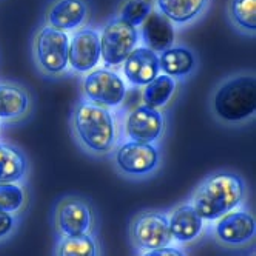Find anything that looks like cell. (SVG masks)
<instances>
[{
    "label": "cell",
    "mask_w": 256,
    "mask_h": 256,
    "mask_svg": "<svg viewBox=\"0 0 256 256\" xmlns=\"http://www.w3.org/2000/svg\"><path fill=\"white\" fill-rule=\"evenodd\" d=\"M246 196L244 180L232 173H219L206 179L193 196V208L207 221H214L234 210Z\"/></svg>",
    "instance_id": "obj_1"
},
{
    "label": "cell",
    "mask_w": 256,
    "mask_h": 256,
    "mask_svg": "<svg viewBox=\"0 0 256 256\" xmlns=\"http://www.w3.org/2000/svg\"><path fill=\"white\" fill-rule=\"evenodd\" d=\"M74 128L85 147L94 153H106L113 148L116 128L112 113L102 105L82 102L74 112Z\"/></svg>",
    "instance_id": "obj_2"
},
{
    "label": "cell",
    "mask_w": 256,
    "mask_h": 256,
    "mask_svg": "<svg viewBox=\"0 0 256 256\" xmlns=\"http://www.w3.org/2000/svg\"><path fill=\"white\" fill-rule=\"evenodd\" d=\"M219 119L227 122H241L254 114L256 82L252 76L230 79L216 91L213 100Z\"/></svg>",
    "instance_id": "obj_3"
},
{
    "label": "cell",
    "mask_w": 256,
    "mask_h": 256,
    "mask_svg": "<svg viewBox=\"0 0 256 256\" xmlns=\"http://www.w3.org/2000/svg\"><path fill=\"white\" fill-rule=\"evenodd\" d=\"M138 44V30L122 19L110 22L100 38V56L106 66L124 64Z\"/></svg>",
    "instance_id": "obj_4"
},
{
    "label": "cell",
    "mask_w": 256,
    "mask_h": 256,
    "mask_svg": "<svg viewBox=\"0 0 256 256\" xmlns=\"http://www.w3.org/2000/svg\"><path fill=\"white\" fill-rule=\"evenodd\" d=\"M132 240L140 250L167 247L173 240L167 216L158 212L140 213L132 224Z\"/></svg>",
    "instance_id": "obj_5"
},
{
    "label": "cell",
    "mask_w": 256,
    "mask_h": 256,
    "mask_svg": "<svg viewBox=\"0 0 256 256\" xmlns=\"http://www.w3.org/2000/svg\"><path fill=\"white\" fill-rule=\"evenodd\" d=\"M68 36L51 26L44 28L36 39V56L40 66L51 74H59L65 71L68 66Z\"/></svg>",
    "instance_id": "obj_6"
},
{
    "label": "cell",
    "mask_w": 256,
    "mask_h": 256,
    "mask_svg": "<svg viewBox=\"0 0 256 256\" xmlns=\"http://www.w3.org/2000/svg\"><path fill=\"white\" fill-rule=\"evenodd\" d=\"M84 91L91 102L102 106H118L126 96L124 80L108 70L90 72L84 80Z\"/></svg>",
    "instance_id": "obj_7"
},
{
    "label": "cell",
    "mask_w": 256,
    "mask_h": 256,
    "mask_svg": "<svg viewBox=\"0 0 256 256\" xmlns=\"http://www.w3.org/2000/svg\"><path fill=\"white\" fill-rule=\"evenodd\" d=\"M93 224V212L86 200L70 196L60 200L56 210V226L64 236L86 234Z\"/></svg>",
    "instance_id": "obj_8"
},
{
    "label": "cell",
    "mask_w": 256,
    "mask_h": 256,
    "mask_svg": "<svg viewBox=\"0 0 256 256\" xmlns=\"http://www.w3.org/2000/svg\"><path fill=\"white\" fill-rule=\"evenodd\" d=\"M118 167L126 174H148L159 164V153L152 144L128 142L116 153Z\"/></svg>",
    "instance_id": "obj_9"
},
{
    "label": "cell",
    "mask_w": 256,
    "mask_h": 256,
    "mask_svg": "<svg viewBox=\"0 0 256 256\" xmlns=\"http://www.w3.org/2000/svg\"><path fill=\"white\" fill-rule=\"evenodd\" d=\"M100 59V38L93 30H82L70 42L68 64L74 71L88 72Z\"/></svg>",
    "instance_id": "obj_10"
},
{
    "label": "cell",
    "mask_w": 256,
    "mask_h": 256,
    "mask_svg": "<svg viewBox=\"0 0 256 256\" xmlns=\"http://www.w3.org/2000/svg\"><path fill=\"white\" fill-rule=\"evenodd\" d=\"M164 132V118L154 108L138 106L126 119V134L133 142L152 144Z\"/></svg>",
    "instance_id": "obj_11"
},
{
    "label": "cell",
    "mask_w": 256,
    "mask_h": 256,
    "mask_svg": "<svg viewBox=\"0 0 256 256\" xmlns=\"http://www.w3.org/2000/svg\"><path fill=\"white\" fill-rule=\"evenodd\" d=\"M256 224L252 214L246 212H228L221 216L216 226L218 240L228 246H242L254 236Z\"/></svg>",
    "instance_id": "obj_12"
},
{
    "label": "cell",
    "mask_w": 256,
    "mask_h": 256,
    "mask_svg": "<svg viewBox=\"0 0 256 256\" xmlns=\"http://www.w3.org/2000/svg\"><path fill=\"white\" fill-rule=\"evenodd\" d=\"M124 72L126 79L136 86L148 85L159 76V58L148 48H134L124 60Z\"/></svg>",
    "instance_id": "obj_13"
},
{
    "label": "cell",
    "mask_w": 256,
    "mask_h": 256,
    "mask_svg": "<svg viewBox=\"0 0 256 256\" xmlns=\"http://www.w3.org/2000/svg\"><path fill=\"white\" fill-rule=\"evenodd\" d=\"M142 38L145 48L154 52H164L174 42L173 24L162 12H152L142 24Z\"/></svg>",
    "instance_id": "obj_14"
},
{
    "label": "cell",
    "mask_w": 256,
    "mask_h": 256,
    "mask_svg": "<svg viewBox=\"0 0 256 256\" xmlns=\"http://www.w3.org/2000/svg\"><path fill=\"white\" fill-rule=\"evenodd\" d=\"M88 12L84 0H59L48 12L50 26L59 31L74 30L80 26Z\"/></svg>",
    "instance_id": "obj_15"
},
{
    "label": "cell",
    "mask_w": 256,
    "mask_h": 256,
    "mask_svg": "<svg viewBox=\"0 0 256 256\" xmlns=\"http://www.w3.org/2000/svg\"><path fill=\"white\" fill-rule=\"evenodd\" d=\"M202 221L204 219L196 213L193 206L179 207L168 221L172 238L179 242H190L196 240L202 232Z\"/></svg>",
    "instance_id": "obj_16"
},
{
    "label": "cell",
    "mask_w": 256,
    "mask_h": 256,
    "mask_svg": "<svg viewBox=\"0 0 256 256\" xmlns=\"http://www.w3.org/2000/svg\"><path fill=\"white\" fill-rule=\"evenodd\" d=\"M196 65L193 52L187 48H168L159 58V70L170 78H182L193 71Z\"/></svg>",
    "instance_id": "obj_17"
},
{
    "label": "cell",
    "mask_w": 256,
    "mask_h": 256,
    "mask_svg": "<svg viewBox=\"0 0 256 256\" xmlns=\"http://www.w3.org/2000/svg\"><path fill=\"white\" fill-rule=\"evenodd\" d=\"M207 0H158L160 12L174 24H187L202 12Z\"/></svg>",
    "instance_id": "obj_18"
},
{
    "label": "cell",
    "mask_w": 256,
    "mask_h": 256,
    "mask_svg": "<svg viewBox=\"0 0 256 256\" xmlns=\"http://www.w3.org/2000/svg\"><path fill=\"white\" fill-rule=\"evenodd\" d=\"M26 173V158L20 150L0 144V184L16 182Z\"/></svg>",
    "instance_id": "obj_19"
},
{
    "label": "cell",
    "mask_w": 256,
    "mask_h": 256,
    "mask_svg": "<svg viewBox=\"0 0 256 256\" xmlns=\"http://www.w3.org/2000/svg\"><path fill=\"white\" fill-rule=\"evenodd\" d=\"M28 94L19 86L0 85V118L12 119L22 116L28 110Z\"/></svg>",
    "instance_id": "obj_20"
},
{
    "label": "cell",
    "mask_w": 256,
    "mask_h": 256,
    "mask_svg": "<svg viewBox=\"0 0 256 256\" xmlns=\"http://www.w3.org/2000/svg\"><path fill=\"white\" fill-rule=\"evenodd\" d=\"M174 90H176V82L173 78L167 74L158 76L148 85H145V90L142 93L145 106L158 110L164 105H167L172 96L174 94Z\"/></svg>",
    "instance_id": "obj_21"
},
{
    "label": "cell",
    "mask_w": 256,
    "mask_h": 256,
    "mask_svg": "<svg viewBox=\"0 0 256 256\" xmlns=\"http://www.w3.org/2000/svg\"><path fill=\"white\" fill-rule=\"evenodd\" d=\"M58 256H98V247L88 233L64 236L58 247Z\"/></svg>",
    "instance_id": "obj_22"
},
{
    "label": "cell",
    "mask_w": 256,
    "mask_h": 256,
    "mask_svg": "<svg viewBox=\"0 0 256 256\" xmlns=\"http://www.w3.org/2000/svg\"><path fill=\"white\" fill-rule=\"evenodd\" d=\"M230 14L238 26L250 31L256 28V0H232Z\"/></svg>",
    "instance_id": "obj_23"
},
{
    "label": "cell",
    "mask_w": 256,
    "mask_h": 256,
    "mask_svg": "<svg viewBox=\"0 0 256 256\" xmlns=\"http://www.w3.org/2000/svg\"><path fill=\"white\" fill-rule=\"evenodd\" d=\"M153 12L152 5L147 0H128L122 8L120 19L132 26H139L145 22V19Z\"/></svg>",
    "instance_id": "obj_24"
},
{
    "label": "cell",
    "mask_w": 256,
    "mask_h": 256,
    "mask_svg": "<svg viewBox=\"0 0 256 256\" xmlns=\"http://www.w3.org/2000/svg\"><path fill=\"white\" fill-rule=\"evenodd\" d=\"M25 202V194L20 187L14 182L0 184V212L14 213L19 210Z\"/></svg>",
    "instance_id": "obj_25"
},
{
    "label": "cell",
    "mask_w": 256,
    "mask_h": 256,
    "mask_svg": "<svg viewBox=\"0 0 256 256\" xmlns=\"http://www.w3.org/2000/svg\"><path fill=\"white\" fill-rule=\"evenodd\" d=\"M140 256H186L179 248H173V247H160V248H154V250H147Z\"/></svg>",
    "instance_id": "obj_26"
},
{
    "label": "cell",
    "mask_w": 256,
    "mask_h": 256,
    "mask_svg": "<svg viewBox=\"0 0 256 256\" xmlns=\"http://www.w3.org/2000/svg\"><path fill=\"white\" fill-rule=\"evenodd\" d=\"M14 227V218L6 213V212H0V238L6 236Z\"/></svg>",
    "instance_id": "obj_27"
}]
</instances>
